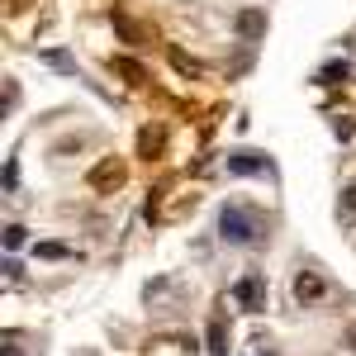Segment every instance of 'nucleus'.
Returning a JSON list of instances; mask_svg holds the SVG:
<instances>
[{"label": "nucleus", "mask_w": 356, "mask_h": 356, "mask_svg": "<svg viewBox=\"0 0 356 356\" xmlns=\"http://www.w3.org/2000/svg\"><path fill=\"white\" fill-rule=\"evenodd\" d=\"M219 233L223 238H228V243H261V233H257V219H252V214H247L243 204H223V214H219Z\"/></svg>", "instance_id": "1"}, {"label": "nucleus", "mask_w": 356, "mask_h": 356, "mask_svg": "<svg viewBox=\"0 0 356 356\" xmlns=\"http://www.w3.org/2000/svg\"><path fill=\"white\" fill-rule=\"evenodd\" d=\"M124 171H129L124 157H105L100 166H90V176H86V181H90V191H95V195H114L119 186H124Z\"/></svg>", "instance_id": "2"}, {"label": "nucleus", "mask_w": 356, "mask_h": 356, "mask_svg": "<svg viewBox=\"0 0 356 356\" xmlns=\"http://www.w3.org/2000/svg\"><path fill=\"white\" fill-rule=\"evenodd\" d=\"M233 300L243 304L247 314H261V309H266V285H261V275H243V280L233 285Z\"/></svg>", "instance_id": "3"}, {"label": "nucleus", "mask_w": 356, "mask_h": 356, "mask_svg": "<svg viewBox=\"0 0 356 356\" xmlns=\"http://www.w3.org/2000/svg\"><path fill=\"white\" fill-rule=\"evenodd\" d=\"M204 352L228 356V318L223 314H209V323H204Z\"/></svg>", "instance_id": "4"}, {"label": "nucleus", "mask_w": 356, "mask_h": 356, "mask_svg": "<svg viewBox=\"0 0 356 356\" xmlns=\"http://www.w3.org/2000/svg\"><path fill=\"white\" fill-rule=\"evenodd\" d=\"M228 171H238V176H271V162H266V152H233Z\"/></svg>", "instance_id": "5"}, {"label": "nucleus", "mask_w": 356, "mask_h": 356, "mask_svg": "<svg viewBox=\"0 0 356 356\" xmlns=\"http://www.w3.org/2000/svg\"><path fill=\"white\" fill-rule=\"evenodd\" d=\"M323 295H328V285H323V275H318V271H300V275H295V300H300V304H318Z\"/></svg>", "instance_id": "6"}, {"label": "nucleus", "mask_w": 356, "mask_h": 356, "mask_svg": "<svg viewBox=\"0 0 356 356\" xmlns=\"http://www.w3.org/2000/svg\"><path fill=\"white\" fill-rule=\"evenodd\" d=\"M162 143H166V129L162 124H147L138 134V157H162Z\"/></svg>", "instance_id": "7"}, {"label": "nucleus", "mask_w": 356, "mask_h": 356, "mask_svg": "<svg viewBox=\"0 0 356 356\" xmlns=\"http://www.w3.org/2000/svg\"><path fill=\"white\" fill-rule=\"evenodd\" d=\"M238 33H243V38H261V33H266V15H261V10H243V15H238Z\"/></svg>", "instance_id": "8"}, {"label": "nucleus", "mask_w": 356, "mask_h": 356, "mask_svg": "<svg viewBox=\"0 0 356 356\" xmlns=\"http://www.w3.org/2000/svg\"><path fill=\"white\" fill-rule=\"evenodd\" d=\"M114 72H119V76H124L129 86H143V81H147L143 62H134V57H114Z\"/></svg>", "instance_id": "9"}, {"label": "nucleus", "mask_w": 356, "mask_h": 356, "mask_svg": "<svg viewBox=\"0 0 356 356\" xmlns=\"http://www.w3.org/2000/svg\"><path fill=\"white\" fill-rule=\"evenodd\" d=\"M347 72H352L347 62H328V67L318 72V86H342V81H347Z\"/></svg>", "instance_id": "10"}, {"label": "nucleus", "mask_w": 356, "mask_h": 356, "mask_svg": "<svg viewBox=\"0 0 356 356\" xmlns=\"http://www.w3.org/2000/svg\"><path fill=\"white\" fill-rule=\"evenodd\" d=\"M332 134H337V143H352L356 119H352V114H332Z\"/></svg>", "instance_id": "11"}, {"label": "nucleus", "mask_w": 356, "mask_h": 356, "mask_svg": "<svg viewBox=\"0 0 356 356\" xmlns=\"http://www.w3.org/2000/svg\"><path fill=\"white\" fill-rule=\"evenodd\" d=\"M24 223H5V252H15V247H24Z\"/></svg>", "instance_id": "12"}, {"label": "nucleus", "mask_w": 356, "mask_h": 356, "mask_svg": "<svg viewBox=\"0 0 356 356\" xmlns=\"http://www.w3.org/2000/svg\"><path fill=\"white\" fill-rule=\"evenodd\" d=\"M166 53H171V62H176V67H181L186 76H200V62H195V57H186L181 48H166Z\"/></svg>", "instance_id": "13"}, {"label": "nucleus", "mask_w": 356, "mask_h": 356, "mask_svg": "<svg viewBox=\"0 0 356 356\" xmlns=\"http://www.w3.org/2000/svg\"><path fill=\"white\" fill-rule=\"evenodd\" d=\"M43 62H48V67H57V72H67V76L76 72V67H72V57H67V53H43Z\"/></svg>", "instance_id": "14"}, {"label": "nucleus", "mask_w": 356, "mask_h": 356, "mask_svg": "<svg viewBox=\"0 0 356 356\" xmlns=\"http://www.w3.org/2000/svg\"><path fill=\"white\" fill-rule=\"evenodd\" d=\"M15 181H19V162L5 157V195H15Z\"/></svg>", "instance_id": "15"}, {"label": "nucleus", "mask_w": 356, "mask_h": 356, "mask_svg": "<svg viewBox=\"0 0 356 356\" xmlns=\"http://www.w3.org/2000/svg\"><path fill=\"white\" fill-rule=\"evenodd\" d=\"M352 214H356V181L342 191V219H352Z\"/></svg>", "instance_id": "16"}, {"label": "nucleus", "mask_w": 356, "mask_h": 356, "mask_svg": "<svg viewBox=\"0 0 356 356\" xmlns=\"http://www.w3.org/2000/svg\"><path fill=\"white\" fill-rule=\"evenodd\" d=\"M38 257L53 261V257H67V247H62V243H38Z\"/></svg>", "instance_id": "17"}, {"label": "nucleus", "mask_w": 356, "mask_h": 356, "mask_svg": "<svg viewBox=\"0 0 356 356\" xmlns=\"http://www.w3.org/2000/svg\"><path fill=\"white\" fill-rule=\"evenodd\" d=\"M5 356H19V337L15 332H5Z\"/></svg>", "instance_id": "18"}]
</instances>
